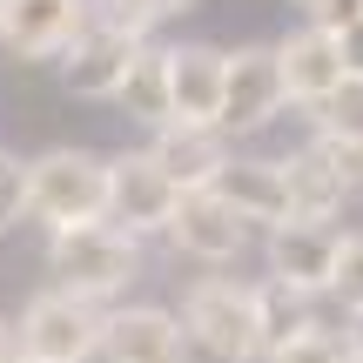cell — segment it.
<instances>
[{
	"instance_id": "6da1fadb",
	"label": "cell",
	"mask_w": 363,
	"mask_h": 363,
	"mask_svg": "<svg viewBox=\"0 0 363 363\" xmlns=\"http://www.w3.org/2000/svg\"><path fill=\"white\" fill-rule=\"evenodd\" d=\"M48 269L61 276L67 289L108 303L121 289L142 283V235L121 229V222H74V229H54L48 235Z\"/></svg>"
},
{
	"instance_id": "7a4b0ae2",
	"label": "cell",
	"mask_w": 363,
	"mask_h": 363,
	"mask_svg": "<svg viewBox=\"0 0 363 363\" xmlns=\"http://www.w3.org/2000/svg\"><path fill=\"white\" fill-rule=\"evenodd\" d=\"M182 330L202 357L216 363H262V316H256V283L235 276H195L182 289Z\"/></svg>"
},
{
	"instance_id": "3957f363",
	"label": "cell",
	"mask_w": 363,
	"mask_h": 363,
	"mask_svg": "<svg viewBox=\"0 0 363 363\" xmlns=\"http://www.w3.org/2000/svg\"><path fill=\"white\" fill-rule=\"evenodd\" d=\"M27 216L48 229H74V222L108 216V162L88 148H48L27 162Z\"/></svg>"
},
{
	"instance_id": "277c9868",
	"label": "cell",
	"mask_w": 363,
	"mask_h": 363,
	"mask_svg": "<svg viewBox=\"0 0 363 363\" xmlns=\"http://www.w3.org/2000/svg\"><path fill=\"white\" fill-rule=\"evenodd\" d=\"M101 303L81 296V289H40L34 303L21 310V357L40 363H88L101 357Z\"/></svg>"
},
{
	"instance_id": "5b68a950",
	"label": "cell",
	"mask_w": 363,
	"mask_h": 363,
	"mask_svg": "<svg viewBox=\"0 0 363 363\" xmlns=\"http://www.w3.org/2000/svg\"><path fill=\"white\" fill-rule=\"evenodd\" d=\"M283 108H289V88H283L276 40L235 48L229 54V81H222V128H229V135H262Z\"/></svg>"
},
{
	"instance_id": "8992f818",
	"label": "cell",
	"mask_w": 363,
	"mask_h": 363,
	"mask_svg": "<svg viewBox=\"0 0 363 363\" xmlns=\"http://www.w3.org/2000/svg\"><path fill=\"white\" fill-rule=\"evenodd\" d=\"M262 256H269L276 283L303 289V296H330V283H337V256H343V229H337V222H316V216H289V222L269 229Z\"/></svg>"
},
{
	"instance_id": "52a82bcc",
	"label": "cell",
	"mask_w": 363,
	"mask_h": 363,
	"mask_svg": "<svg viewBox=\"0 0 363 363\" xmlns=\"http://www.w3.org/2000/svg\"><path fill=\"white\" fill-rule=\"evenodd\" d=\"M175 202H182V182L162 169L148 148L108 162V222H121V229H135V235H162L169 216H175Z\"/></svg>"
},
{
	"instance_id": "ba28073f",
	"label": "cell",
	"mask_w": 363,
	"mask_h": 363,
	"mask_svg": "<svg viewBox=\"0 0 363 363\" xmlns=\"http://www.w3.org/2000/svg\"><path fill=\"white\" fill-rule=\"evenodd\" d=\"M162 235L175 242V256L208 262V269L242 262V249H249V222L235 216L216 189H182V202H175V216H169V229H162Z\"/></svg>"
},
{
	"instance_id": "9c48e42d",
	"label": "cell",
	"mask_w": 363,
	"mask_h": 363,
	"mask_svg": "<svg viewBox=\"0 0 363 363\" xmlns=\"http://www.w3.org/2000/svg\"><path fill=\"white\" fill-rule=\"evenodd\" d=\"M101 357H108V363H189L195 343H189V330H182V310L128 303V310H108V323H101Z\"/></svg>"
},
{
	"instance_id": "30bf717a",
	"label": "cell",
	"mask_w": 363,
	"mask_h": 363,
	"mask_svg": "<svg viewBox=\"0 0 363 363\" xmlns=\"http://www.w3.org/2000/svg\"><path fill=\"white\" fill-rule=\"evenodd\" d=\"M142 48H148L142 34H121V27L88 21L74 40H67L61 74H67V88H74L81 101H115V88L128 81V67H135V54H142Z\"/></svg>"
},
{
	"instance_id": "8fae6325",
	"label": "cell",
	"mask_w": 363,
	"mask_h": 363,
	"mask_svg": "<svg viewBox=\"0 0 363 363\" xmlns=\"http://www.w3.org/2000/svg\"><path fill=\"white\" fill-rule=\"evenodd\" d=\"M208 189H216L222 202H229L235 216L249 222V229H276V222L296 216L283 155H229V162H222V175L208 182Z\"/></svg>"
},
{
	"instance_id": "7c38bea8",
	"label": "cell",
	"mask_w": 363,
	"mask_h": 363,
	"mask_svg": "<svg viewBox=\"0 0 363 363\" xmlns=\"http://www.w3.org/2000/svg\"><path fill=\"white\" fill-rule=\"evenodd\" d=\"M88 27V0H0V40L21 61H61Z\"/></svg>"
},
{
	"instance_id": "4fadbf2b",
	"label": "cell",
	"mask_w": 363,
	"mask_h": 363,
	"mask_svg": "<svg viewBox=\"0 0 363 363\" xmlns=\"http://www.w3.org/2000/svg\"><path fill=\"white\" fill-rule=\"evenodd\" d=\"M276 61H283L289 108H316L323 94H337L343 81H350L337 34H330V27H316V21H303L296 34H283V40H276Z\"/></svg>"
},
{
	"instance_id": "5bb4252c",
	"label": "cell",
	"mask_w": 363,
	"mask_h": 363,
	"mask_svg": "<svg viewBox=\"0 0 363 363\" xmlns=\"http://www.w3.org/2000/svg\"><path fill=\"white\" fill-rule=\"evenodd\" d=\"M148 155H155L182 189H208L235 148H229V128H222V121H182V115H169L155 128V142H148Z\"/></svg>"
},
{
	"instance_id": "9a60e30c",
	"label": "cell",
	"mask_w": 363,
	"mask_h": 363,
	"mask_svg": "<svg viewBox=\"0 0 363 363\" xmlns=\"http://www.w3.org/2000/svg\"><path fill=\"white\" fill-rule=\"evenodd\" d=\"M222 81H229L222 48H208V40L169 48V108L182 121H222Z\"/></svg>"
},
{
	"instance_id": "2e32d148",
	"label": "cell",
	"mask_w": 363,
	"mask_h": 363,
	"mask_svg": "<svg viewBox=\"0 0 363 363\" xmlns=\"http://www.w3.org/2000/svg\"><path fill=\"white\" fill-rule=\"evenodd\" d=\"M283 169H289V202H296V216L337 222L343 208H350V189H343V175L330 169V155H323L316 142L289 148V155H283Z\"/></svg>"
},
{
	"instance_id": "e0dca14e",
	"label": "cell",
	"mask_w": 363,
	"mask_h": 363,
	"mask_svg": "<svg viewBox=\"0 0 363 363\" xmlns=\"http://www.w3.org/2000/svg\"><path fill=\"white\" fill-rule=\"evenodd\" d=\"M115 101L128 108L142 128H162V121L175 115V108H169V48H142V54H135V67H128V81L115 88Z\"/></svg>"
},
{
	"instance_id": "ac0fdd59",
	"label": "cell",
	"mask_w": 363,
	"mask_h": 363,
	"mask_svg": "<svg viewBox=\"0 0 363 363\" xmlns=\"http://www.w3.org/2000/svg\"><path fill=\"white\" fill-rule=\"evenodd\" d=\"M256 316H262V357H269L276 343H289V337H303V330L323 323V316H316V296L276 283V276H262V283H256Z\"/></svg>"
},
{
	"instance_id": "d6986e66",
	"label": "cell",
	"mask_w": 363,
	"mask_h": 363,
	"mask_svg": "<svg viewBox=\"0 0 363 363\" xmlns=\"http://www.w3.org/2000/svg\"><path fill=\"white\" fill-rule=\"evenodd\" d=\"M189 0H88V21H101V27H121V34H155L169 13H182Z\"/></svg>"
},
{
	"instance_id": "ffe728a7",
	"label": "cell",
	"mask_w": 363,
	"mask_h": 363,
	"mask_svg": "<svg viewBox=\"0 0 363 363\" xmlns=\"http://www.w3.org/2000/svg\"><path fill=\"white\" fill-rule=\"evenodd\" d=\"M357 357V343H350V330H330V323H316V330H303V337H289V343H276L262 363H350Z\"/></svg>"
},
{
	"instance_id": "44dd1931",
	"label": "cell",
	"mask_w": 363,
	"mask_h": 363,
	"mask_svg": "<svg viewBox=\"0 0 363 363\" xmlns=\"http://www.w3.org/2000/svg\"><path fill=\"white\" fill-rule=\"evenodd\" d=\"M310 121H316V135H363V81L350 74L337 94H323L310 108Z\"/></svg>"
},
{
	"instance_id": "7402d4cb",
	"label": "cell",
	"mask_w": 363,
	"mask_h": 363,
	"mask_svg": "<svg viewBox=\"0 0 363 363\" xmlns=\"http://www.w3.org/2000/svg\"><path fill=\"white\" fill-rule=\"evenodd\" d=\"M316 148L330 155V169L343 175V189H350V202H363V135H310Z\"/></svg>"
},
{
	"instance_id": "603a6c76",
	"label": "cell",
	"mask_w": 363,
	"mask_h": 363,
	"mask_svg": "<svg viewBox=\"0 0 363 363\" xmlns=\"http://www.w3.org/2000/svg\"><path fill=\"white\" fill-rule=\"evenodd\" d=\"M330 296H337L343 310H357V303H363V235H343V256H337V283H330Z\"/></svg>"
},
{
	"instance_id": "cb8c5ba5",
	"label": "cell",
	"mask_w": 363,
	"mask_h": 363,
	"mask_svg": "<svg viewBox=\"0 0 363 363\" xmlns=\"http://www.w3.org/2000/svg\"><path fill=\"white\" fill-rule=\"evenodd\" d=\"M21 216H27V162L0 148V229H13Z\"/></svg>"
},
{
	"instance_id": "d4e9b609",
	"label": "cell",
	"mask_w": 363,
	"mask_h": 363,
	"mask_svg": "<svg viewBox=\"0 0 363 363\" xmlns=\"http://www.w3.org/2000/svg\"><path fill=\"white\" fill-rule=\"evenodd\" d=\"M303 13H310L316 27H330V34H343V27L363 21V0H303Z\"/></svg>"
},
{
	"instance_id": "484cf974",
	"label": "cell",
	"mask_w": 363,
	"mask_h": 363,
	"mask_svg": "<svg viewBox=\"0 0 363 363\" xmlns=\"http://www.w3.org/2000/svg\"><path fill=\"white\" fill-rule=\"evenodd\" d=\"M337 48H343V67L363 81V21H357V27H343V34H337Z\"/></svg>"
},
{
	"instance_id": "4316f807",
	"label": "cell",
	"mask_w": 363,
	"mask_h": 363,
	"mask_svg": "<svg viewBox=\"0 0 363 363\" xmlns=\"http://www.w3.org/2000/svg\"><path fill=\"white\" fill-rule=\"evenodd\" d=\"M343 316H350V323H343V330H350V343L363 350V303H357V310H343Z\"/></svg>"
},
{
	"instance_id": "83f0119b",
	"label": "cell",
	"mask_w": 363,
	"mask_h": 363,
	"mask_svg": "<svg viewBox=\"0 0 363 363\" xmlns=\"http://www.w3.org/2000/svg\"><path fill=\"white\" fill-rule=\"evenodd\" d=\"M0 363H21V350H13V343H7V337H0Z\"/></svg>"
},
{
	"instance_id": "f1b7e54d",
	"label": "cell",
	"mask_w": 363,
	"mask_h": 363,
	"mask_svg": "<svg viewBox=\"0 0 363 363\" xmlns=\"http://www.w3.org/2000/svg\"><path fill=\"white\" fill-rule=\"evenodd\" d=\"M21 363H40V357H21Z\"/></svg>"
},
{
	"instance_id": "f546056e",
	"label": "cell",
	"mask_w": 363,
	"mask_h": 363,
	"mask_svg": "<svg viewBox=\"0 0 363 363\" xmlns=\"http://www.w3.org/2000/svg\"><path fill=\"white\" fill-rule=\"evenodd\" d=\"M350 363H363V350H357V357H350Z\"/></svg>"
},
{
	"instance_id": "4dcf8cb0",
	"label": "cell",
	"mask_w": 363,
	"mask_h": 363,
	"mask_svg": "<svg viewBox=\"0 0 363 363\" xmlns=\"http://www.w3.org/2000/svg\"><path fill=\"white\" fill-rule=\"evenodd\" d=\"M296 7H303V0H296Z\"/></svg>"
}]
</instances>
